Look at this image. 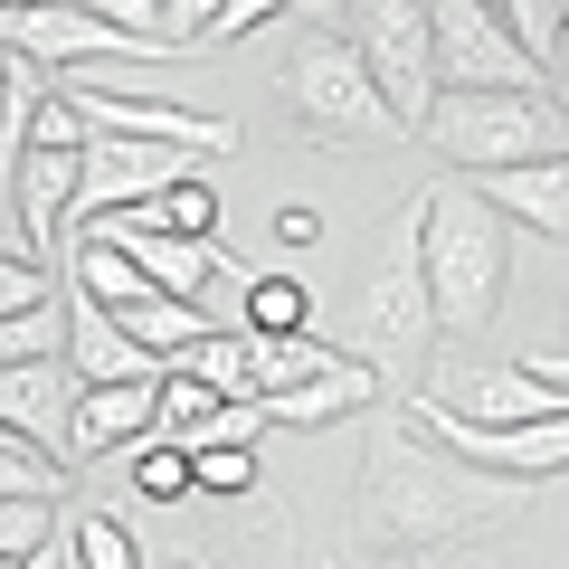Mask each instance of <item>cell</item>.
Here are the masks:
<instances>
[{
  "mask_svg": "<svg viewBox=\"0 0 569 569\" xmlns=\"http://www.w3.org/2000/svg\"><path fill=\"white\" fill-rule=\"evenodd\" d=\"M48 295H58V266H39L29 247H0V323L10 313H39Z\"/></svg>",
  "mask_w": 569,
  "mask_h": 569,
  "instance_id": "cb8c5ba5",
  "label": "cell"
},
{
  "mask_svg": "<svg viewBox=\"0 0 569 569\" xmlns=\"http://www.w3.org/2000/svg\"><path fill=\"white\" fill-rule=\"evenodd\" d=\"M114 323L133 332V342L152 351V361H162V370H181L190 351H200L209 332H219V323H209L200 305H171V295H142V305H133V313H114Z\"/></svg>",
  "mask_w": 569,
  "mask_h": 569,
  "instance_id": "ac0fdd59",
  "label": "cell"
},
{
  "mask_svg": "<svg viewBox=\"0 0 569 569\" xmlns=\"http://www.w3.org/2000/svg\"><path fill=\"white\" fill-rule=\"evenodd\" d=\"M162 427V380H77V408H67V466H96L114 447H142Z\"/></svg>",
  "mask_w": 569,
  "mask_h": 569,
  "instance_id": "9c48e42d",
  "label": "cell"
},
{
  "mask_svg": "<svg viewBox=\"0 0 569 569\" xmlns=\"http://www.w3.org/2000/svg\"><path fill=\"white\" fill-rule=\"evenodd\" d=\"M305 323H313V305L295 276H276V266L247 276V332H305Z\"/></svg>",
  "mask_w": 569,
  "mask_h": 569,
  "instance_id": "7402d4cb",
  "label": "cell"
},
{
  "mask_svg": "<svg viewBox=\"0 0 569 569\" xmlns=\"http://www.w3.org/2000/svg\"><path fill=\"white\" fill-rule=\"evenodd\" d=\"M142 569H219V550H190V541H181V550H152Z\"/></svg>",
  "mask_w": 569,
  "mask_h": 569,
  "instance_id": "836d02e7",
  "label": "cell"
},
{
  "mask_svg": "<svg viewBox=\"0 0 569 569\" xmlns=\"http://www.w3.org/2000/svg\"><path fill=\"white\" fill-rule=\"evenodd\" d=\"M342 39L361 48L370 86L389 96V114L418 133L427 96H437V48H427V0H342Z\"/></svg>",
  "mask_w": 569,
  "mask_h": 569,
  "instance_id": "8992f818",
  "label": "cell"
},
{
  "mask_svg": "<svg viewBox=\"0 0 569 569\" xmlns=\"http://www.w3.org/2000/svg\"><path fill=\"white\" fill-rule=\"evenodd\" d=\"M475 200H485L503 228H541V238L569 247V152H541V162L485 171V181H475Z\"/></svg>",
  "mask_w": 569,
  "mask_h": 569,
  "instance_id": "4fadbf2b",
  "label": "cell"
},
{
  "mask_svg": "<svg viewBox=\"0 0 569 569\" xmlns=\"http://www.w3.org/2000/svg\"><path fill=\"white\" fill-rule=\"evenodd\" d=\"M190 380H209L219 399H257V370H247V332H209L200 351H190Z\"/></svg>",
  "mask_w": 569,
  "mask_h": 569,
  "instance_id": "603a6c76",
  "label": "cell"
},
{
  "mask_svg": "<svg viewBox=\"0 0 569 569\" xmlns=\"http://www.w3.org/2000/svg\"><path fill=\"white\" fill-rule=\"evenodd\" d=\"M219 418H228V399L209 380L162 370V427H171V447H219Z\"/></svg>",
  "mask_w": 569,
  "mask_h": 569,
  "instance_id": "ffe728a7",
  "label": "cell"
},
{
  "mask_svg": "<svg viewBox=\"0 0 569 569\" xmlns=\"http://www.w3.org/2000/svg\"><path fill=\"white\" fill-rule=\"evenodd\" d=\"M0 219H10V209H0Z\"/></svg>",
  "mask_w": 569,
  "mask_h": 569,
  "instance_id": "74e56055",
  "label": "cell"
},
{
  "mask_svg": "<svg viewBox=\"0 0 569 569\" xmlns=\"http://www.w3.org/2000/svg\"><path fill=\"white\" fill-rule=\"evenodd\" d=\"M58 284H67V276H58ZM58 361L77 370L86 389H96V380H162V361H152V351H142L104 305H86L77 284H67V351H58Z\"/></svg>",
  "mask_w": 569,
  "mask_h": 569,
  "instance_id": "5bb4252c",
  "label": "cell"
},
{
  "mask_svg": "<svg viewBox=\"0 0 569 569\" xmlns=\"http://www.w3.org/2000/svg\"><path fill=\"white\" fill-rule=\"evenodd\" d=\"M77 238L123 247V257L142 266V284H152V295H171V305H200V284L238 276V257H228L219 238H152V228H123V219H96V228H77Z\"/></svg>",
  "mask_w": 569,
  "mask_h": 569,
  "instance_id": "30bf717a",
  "label": "cell"
},
{
  "mask_svg": "<svg viewBox=\"0 0 569 569\" xmlns=\"http://www.w3.org/2000/svg\"><path fill=\"white\" fill-rule=\"evenodd\" d=\"M209 20H219V0H162V39L171 48H209Z\"/></svg>",
  "mask_w": 569,
  "mask_h": 569,
  "instance_id": "f1b7e54d",
  "label": "cell"
},
{
  "mask_svg": "<svg viewBox=\"0 0 569 569\" xmlns=\"http://www.w3.org/2000/svg\"><path fill=\"white\" fill-rule=\"evenodd\" d=\"M550 86H569V0H560V29H550Z\"/></svg>",
  "mask_w": 569,
  "mask_h": 569,
  "instance_id": "e575fe53",
  "label": "cell"
},
{
  "mask_svg": "<svg viewBox=\"0 0 569 569\" xmlns=\"http://www.w3.org/2000/svg\"><path fill=\"white\" fill-rule=\"evenodd\" d=\"M190 493H257V456L247 447H190Z\"/></svg>",
  "mask_w": 569,
  "mask_h": 569,
  "instance_id": "484cf974",
  "label": "cell"
},
{
  "mask_svg": "<svg viewBox=\"0 0 569 569\" xmlns=\"http://www.w3.org/2000/svg\"><path fill=\"white\" fill-rule=\"evenodd\" d=\"M67 512L58 503H39V493H20V503H0V560H29V550L48 541V531H58Z\"/></svg>",
  "mask_w": 569,
  "mask_h": 569,
  "instance_id": "4316f807",
  "label": "cell"
},
{
  "mask_svg": "<svg viewBox=\"0 0 569 569\" xmlns=\"http://www.w3.org/2000/svg\"><path fill=\"white\" fill-rule=\"evenodd\" d=\"M67 200H77V152H39L29 142L20 162L0 171V209H10V228H20V247L39 266H58V219Z\"/></svg>",
  "mask_w": 569,
  "mask_h": 569,
  "instance_id": "8fae6325",
  "label": "cell"
},
{
  "mask_svg": "<svg viewBox=\"0 0 569 569\" xmlns=\"http://www.w3.org/2000/svg\"><path fill=\"white\" fill-rule=\"evenodd\" d=\"M77 10H96V20L133 29V39H162V0H77Z\"/></svg>",
  "mask_w": 569,
  "mask_h": 569,
  "instance_id": "f546056e",
  "label": "cell"
},
{
  "mask_svg": "<svg viewBox=\"0 0 569 569\" xmlns=\"http://www.w3.org/2000/svg\"><path fill=\"white\" fill-rule=\"evenodd\" d=\"M20 569H77V550H67V522H58V531H48V541H39V550H29V560H20Z\"/></svg>",
  "mask_w": 569,
  "mask_h": 569,
  "instance_id": "1f68e13d",
  "label": "cell"
},
{
  "mask_svg": "<svg viewBox=\"0 0 569 569\" xmlns=\"http://www.w3.org/2000/svg\"><path fill=\"white\" fill-rule=\"evenodd\" d=\"M276 238H284V247H313V238H323V219H313V209H284Z\"/></svg>",
  "mask_w": 569,
  "mask_h": 569,
  "instance_id": "d6a6232c",
  "label": "cell"
},
{
  "mask_svg": "<svg viewBox=\"0 0 569 569\" xmlns=\"http://www.w3.org/2000/svg\"><path fill=\"white\" fill-rule=\"evenodd\" d=\"M522 512L531 485L447 456L427 427L380 418L361 447V485H351V569H447L466 550L503 541Z\"/></svg>",
  "mask_w": 569,
  "mask_h": 569,
  "instance_id": "6da1fadb",
  "label": "cell"
},
{
  "mask_svg": "<svg viewBox=\"0 0 569 569\" xmlns=\"http://www.w3.org/2000/svg\"><path fill=\"white\" fill-rule=\"evenodd\" d=\"M0 10H29V0H0Z\"/></svg>",
  "mask_w": 569,
  "mask_h": 569,
  "instance_id": "8d00e7d4",
  "label": "cell"
},
{
  "mask_svg": "<svg viewBox=\"0 0 569 569\" xmlns=\"http://www.w3.org/2000/svg\"><path fill=\"white\" fill-rule=\"evenodd\" d=\"M351 361L399 370V389H427V351H437V313H427V276H418V209L380 228V266L361 284V313H351Z\"/></svg>",
  "mask_w": 569,
  "mask_h": 569,
  "instance_id": "277c9868",
  "label": "cell"
},
{
  "mask_svg": "<svg viewBox=\"0 0 569 569\" xmlns=\"http://www.w3.org/2000/svg\"><path fill=\"white\" fill-rule=\"evenodd\" d=\"M133 493H142V503H181V493H190V447H171V437H162V447H142L133 456Z\"/></svg>",
  "mask_w": 569,
  "mask_h": 569,
  "instance_id": "d4e9b609",
  "label": "cell"
},
{
  "mask_svg": "<svg viewBox=\"0 0 569 569\" xmlns=\"http://www.w3.org/2000/svg\"><path fill=\"white\" fill-rule=\"evenodd\" d=\"M560 342H569V332H560Z\"/></svg>",
  "mask_w": 569,
  "mask_h": 569,
  "instance_id": "f35d334b",
  "label": "cell"
},
{
  "mask_svg": "<svg viewBox=\"0 0 569 569\" xmlns=\"http://www.w3.org/2000/svg\"><path fill=\"white\" fill-rule=\"evenodd\" d=\"M531 380H550V389H560V399H569V342H541V351H531Z\"/></svg>",
  "mask_w": 569,
  "mask_h": 569,
  "instance_id": "4dcf8cb0",
  "label": "cell"
},
{
  "mask_svg": "<svg viewBox=\"0 0 569 569\" xmlns=\"http://www.w3.org/2000/svg\"><path fill=\"white\" fill-rule=\"evenodd\" d=\"M418 209V276L437 332H485L512 295V228L475 200V181H437Z\"/></svg>",
  "mask_w": 569,
  "mask_h": 569,
  "instance_id": "7a4b0ae2",
  "label": "cell"
},
{
  "mask_svg": "<svg viewBox=\"0 0 569 569\" xmlns=\"http://www.w3.org/2000/svg\"><path fill=\"white\" fill-rule=\"evenodd\" d=\"M370 408H380V370L342 351L332 370H313V380L257 399V418H266V427H332V418H370Z\"/></svg>",
  "mask_w": 569,
  "mask_h": 569,
  "instance_id": "9a60e30c",
  "label": "cell"
},
{
  "mask_svg": "<svg viewBox=\"0 0 569 569\" xmlns=\"http://www.w3.org/2000/svg\"><path fill=\"white\" fill-rule=\"evenodd\" d=\"M427 389H437V380H427ZM437 399H447L456 418H475V427H522V418H550V408H569L560 389H550V380H531L522 361H475L466 380H456V389H437Z\"/></svg>",
  "mask_w": 569,
  "mask_h": 569,
  "instance_id": "2e32d148",
  "label": "cell"
},
{
  "mask_svg": "<svg viewBox=\"0 0 569 569\" xmlns=\"http://www.w3.org/2000/svg\"><path fill=\"white\" fill-rule=\"evenodd\" d=\"M408 142L456 162V181H485V171L569 152V104L560 96H512V86H437Z\"/></svg>",
  "mask_w": 569,
  "mask_h": 569,
  "instance_id": "3957f363",
  "label": "cell"
},
{
  "mask_svg": "<svg viewBox=\"0 0 569 569\" xmlns=\"http://www.w3.org/2000/svg\"><path fill=\"white\" fill-rule=\"evenodd\" d=\"M295 0H219V20H209V48H228V39H247V29H266V20H284Z\"/></svg>",
  "mask_w": 569,
  "mask_h": 569,
  "instance_id": "83f0119b",
  "label": "cell"
},
{
  "mask_svg": "<svg viewBox=\"0 0 569 569\" xmlns=\"http://www.w3.org/2000/svg\"><path fill=\"white\" fill-rule=\"evenodd\" d=\"M0 86H10V48H0Z\"/></svg>",
  "mask_w": 569,
  "mask_h": 569,
  "instance_id": "d590c367",
  "label": "cell"
},
{
  "mask_svg": "<svg viewBox=\"0 0 569 569\" xmlns=\"http://www.w3.org/2000/svg\"><path fill=\"white\" fill-rule=\"evenodd\" d=\"M284 96H295V114H305L313 142H408V123L389 114V96L370 86L361 48H351L342 29L295 39V58H284Z\"/></svg>",
  "mask_w": 569,
  "mask_h": 569,
  "instance_id": "5b68a950",
  "label": "cell"
},
{
  "mask_svg": "<svg viewBox=\"0 0 569 569\" xmlns=\"http://www.w3.org/2000/svg\"><path fill=\"white\" fill-rule=\"evenodd\" d=\"M342 361V342H323V332H247V370H257V399H276V389H295V380H313V370H332Z\"/></svg>",
  "mask_w": 569,
  "mask_h": 569,
  "instance_id": "e0dca14e",
  "label": "cell"
},
{
  "mask_svg": "<svg viewBox=\"0 0 569 569\" xmlns=\"http://www.w3.org/2000/svg\"><path fill=\"white\" fill-rule=\"evenodd\" d=\"M77 96V114L96 133H133V142H171V152H238V123L219 114H181V104H152V96H114V86H86V77H58Z\"/></svg>",
  "mask_w": 569,
  "mask_h": 569,
  "instance_id": "ba28073f",
  "label": "cell"
},
{
  "mask_svg": "<svg viewBox=\"0 0 569 569\" xmlns=\"http://www.w3.org/2000/svg\"><path fill=\"white\" fill-rule=\"evenodd\" d=\"M67 550H77V569H142V541L114 512H67Z\"/></svg>",
  "mask_w": 569,
  "mask_h": 569,
  "instance_id": "44dd1931",
  "label": "cell"
},
{
  "mask_svg": "<svg viewBox=\"0 0 569 569\" xmlns=\"http://www.w3.org/2000/svg\"><path fill=\"white\" fill-rule=\"evenodd\" d=\"M123 228H152V238H209L219 228V190L190 171V181H171V190H152V200H133V209H114Z\"/></svg>",
  "mask_w": 569,
  "mask_h": 569,
  "instance_id": "d6986e66",
  "label": "cell"
},
{
  "mask_svg": "<svg viewBox=\"0 0 569 569\" xmlns=\"http://www.w3.org/2000/svg\"><path fill=\"white\" fill-rule=\"evenodd\" d=\"M427 48H437V86H512V96H560L541 58H522L485 0H427Z\"/></svg>",
  "mask_w": 569,
  "mask_h": 569,
  "instance_id": "52a82bcc",
  "label": "cell"
},
{
  "mask_svg": "<svg viewBox=\"0 0 569 569\" xmlns=\"http://www.w3.org/2000/svg\"><path fill=\"white\" fill-rule=\"evenodd\" d=\"M67 408H77V370L58 351L39 361H0V427L39 456H67Z\"/></svg>",
  "mask_w": 569,
  "mask_h": 569,
  "instance_id": "7c38bea8",
  "label": "cell"
}]
</instances>
